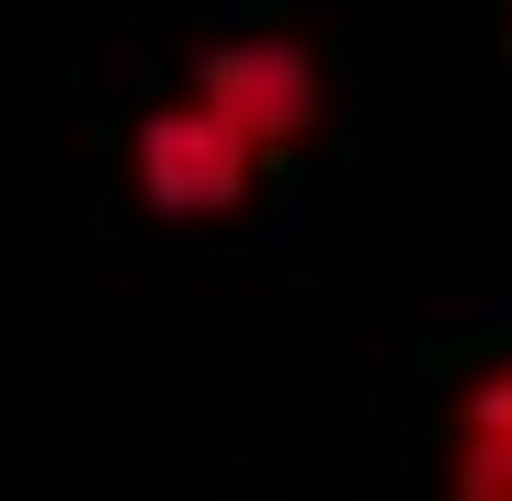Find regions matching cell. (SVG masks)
<instances>
[{
  "label": "cell",
  "instance_id": "cell-2",
  "mask_svg": "<svg viewBox=\"0 0 512 501\" xmlns=\"http://www.w3.org/2000/svg\"><path fill=\"white\" fill-rule=\"evenodd\" d=\"M126 183H137L148 217H171V228H217V217H239V205L262 194V160L239 149V137H228L205 103L171 92V103L137 114V137H126Z\"/></svg>",
  "mask_w": 512,
  "mask_h": 501
},
{
  "label": "cell",
  "instance_id": "cell-1",
  "mask_svg": "<svg viewBox=\"0 0 512 501\" xmlns=\"http://www.w3.org/2000/svg\"><path fill=\"white\" fill-rule=\"evenodd\" d=\"M183 103H205L239 149L274 171L296 137L319 126L330 80H319V46H308V35H217V46L183 69Z\"/></svg>",
  "mask_w": 512,
  "mask_h": 501
},
{
  "label": "cell",
  "instance_id": "cell-3",
  "mask_svg": "<svg viewBox=\"0 0 512 501\" xmlns=\"http://www.w3.org/2000/svg\"><path fill=\"white\" fill-rule=\"evenodd\" d=\"M444 501H512V353L467 376L456 422H444Z\"/></svg>",
  "mask_w": 512,
  "mask_h": 501
}]
</instances>
